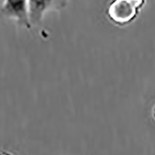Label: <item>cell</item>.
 Here are the masks:
<instances>
[{
	"mask_svg": "<svg viewBox=\"0 0 155 155\" xmlns=\"http://www.w3.org/2000/svg\"><path fill=\"white\" fill-rule=\"evenodd\" d=\"M146 0H111L106 9L108 19L118 27H126L138 17Z\"/></svg>",
	"mask_w": 155,
	"mask_h": 155,
	"instance_id": "cell-1",
	"label": "cell"
},
{
	"mask_svg": "<svg viewBox=\"0 0 155 155\" xmlns=\"http://www.w3.org/2000/svg\"><path fill=\"white\" fill-rule=\"evenodd\" d=\"M69 0H28V15L30 25L42 22L48 12L61 10L66 7Z\"/></svg>",
	"mask_w": 155,
	"mask_h": 155,
	"instance_id": "cell-2",
	"label": "cell"
},
{
	"mask_svg": "<svg viewBox=\"0 0 155 155\" xmlns=\"http://www.w3.org/2000/svg\"><path fill=\"white\" fill-rule=\"evenodd\" d=\"M1 12L4 16L16 20L22 27L31 28L28 15V0H4Z\"/></svg>",
	"mask_w": 155,
	"mask_h": 155,
	"instance_id": "cell-3",
	"label": "cell"
},
{
	"mask_svg": "<svg viewBox=\"0 0 155 155\" xmlns=\"http://www.w3.org/2000/svg\"><path fill=\"white\" fill-rule=\"evenodd\" d=\"M0 155H13V154L7 151H2V152H0Z\"/></svg>",
	"mask_w": 155,
	"mask_h": 155,
	"instance_id": "cell-4",
	"label": "cell"
},
{
	"mask_svg": "<svg viewBox=\"0 0 155 155\" xmlns=\"http://www.w3.org/2000/svg\"><path fill=\"white\" fill-rule=\"evenodd\" d=\"M152 115H153V117L154 118V120H155V105H154V106L153 107V109H152Z\"/></svg>",
	"mask_w": 155,
	"mask_h": 155,
	"instance_id": "cell-5",
	"label": "cell"
}]
</instances>
